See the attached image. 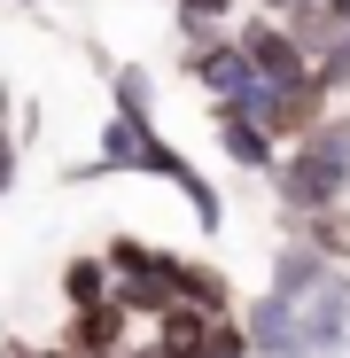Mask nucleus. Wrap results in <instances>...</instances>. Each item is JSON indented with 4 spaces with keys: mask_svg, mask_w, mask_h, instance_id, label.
Here are the masks:
<instances>
[{
    "mask_svg": "<svg viewBox=\"0 0 350 358\" xmlns=\"http://www.w3.org/2000/svg\"><path fill=\"white\" fill-rule=\"evenodd\" d=\"M249 0H171V24H180V39H218L242 24Z\"/></svg>",
    "mask_w": 350,
    "mask_h": 358,
    "instance_id": "obj_10",
    "label": "nucleus"
},
{
    "mask_svg": "<svg viewBox=\"0 0 350 358\" xmlns=\"http://www.w3.org/2000/svg\"><path fill=\"white\" fill-rule=\"evenodd\" d=\"M242 335H249V358H312L304 350V320L280 288H257L249 312H242Z\"/></svg>",
    "mask_w": 350,
    "mask_h": 358,
    "instance_id": "obj_6",
    "label": "nucleus"
},
{
    "mask_svg": "<svg viewBox=\"0 0 350 358\" xmlns=\"http://www.w3.org/2000/svg\"><path fill=\"white\" fill-rule=\"evenodd\" d=\"M249 8H257V16H288V8H296V0H249Z\"/></svg>",
    "mask_w": 350,
    "mask_h": 358,
    "instance_id": "obj_13",
    "label": "nucleus"
},
{
    "mask_svg": "<svg viewBox=\"0 0 350 358\" xmlns=\"http://www.w3.org/2000/svg\"><path fill=\"white\" fill-rule=\"evenodd\" d=\"M0 343H8V327H0Z\"/></svg>",
    "mask_w": 350,
    "mask_h": 358,
    "instance_id": "obj_15",
    "label": "nucleus"
},
{
    "mask_svg": "<svg viewBox=\"0 0 350 358\" xmlns=\"http://www.w3.org/2000/svg\"><path fill=\"white\" fill-rule=\"evenodd\" d=\"M180 71H187V86H195L203 101H233V94L257 78L233 31H218V39H180Z\"/></svg>",
    "mask_w": 350,
    "mask_h": 358,
    "instance_id": "obj_4",
    "label": "nucleus"
},
{
    "mask_svg": "<svg viewBox=\"0 0 350 358\" xmlns=\"http://www.w3.org/2000/svg\"><path fill=\"white\" fill-rule=\"evenodd\" d=\"M8 187H16V125L0 117V195H8Z\"/></svg>",
    "mask_w": 350,
    "mask_h": 358,
    "instance_id": "obj_12",
    "label": "nucleus"
},
{
    "mask_svg": "<svg viewBox=\"0 0 350 358\" xmlns=\"http://www.w3.org/2000/svg\"><path fill=\"white\" fill-rule=\"evenodd\" d=\"M210 141H218V156H226L233 171H249V179H272V171H280V141L257 125V117L226 109V101H210Z\"/></svg>",
    "mask_w": 350,
    "mask_h": 358,
    "instance_id": "obj_5",
    "label": "nucleus"
},
{
    "mask_svg": "<svg viewBox=\"0 0 350 358\" xmlns=\"http://www.w3.org/2000/svg\"><path fill=\"white\" fill-rule=\"evenodd\" d=\"M86 55H94L101 78H109V117H133V125H148V117H156V71L117 63V55H101V47H86Z\"/></svg>",
    "mask_w": 350,
    "mask_h": 358,
    "instance_id": "obj_7",
    "label": "nucleus"
},
{
    "mask_svg": "<svg viewBox=\"0 0 350 358\" xmlns=\"http://www.w3.org/2000/svg\"><path fill=\"white\" fill-rule=\"evenodd\" d=\"M63 296H71V312H86V304H109V296H117V273H109V257H101V250H86V257H63Z\"/></svg>",
    "mask_w": 350,
    "mask_h": 358,
    "instance_id": "obj_8",
    "label": "nucleus"
},
{
    "mask_svg": "<svg viewBox=\"0 0 350 358\" xmlns=\"http://www.w3.org/2000/svg\"><path fill=\"white\" fill-rule=\"evenodd\" d=\"M233 39H242V55H249V71L265 78V86H312V47L288 31L280 16H257V8H242V24H233Z\"/></svg>",
    "mask_w": 350,
    "mask_h": 358,
    "instance_id": "obj_3",
    "label": "nucleus"
},
{
    "mask_svg": "<svg viewBox=\"0 0 350 358\" xmlns=\"http://www.w3.org/2000/svg\"><path fill=\"white\" fill-rule=\"evenodd\" d=\"M265 187H272L280 226L350 203V109H327L304 141H288V148H280V171L265 179Z\"/></svg>",
    "mask_w": 350,
    "mask_h": 358,
    "instance_id": "obj_2",
    "label": "nucleus"
},
{
    "mask_svg": "<svg viewBox=\"0 0 350 358\" xmlns=\"http://www.w3.org/2000/svg\"><path fill=\"white\" fill-rule=\"evenodd\" d=\"M312 94H319L327 109H335V101L350 94V31H335V39H327V47L312 55Z\"/></svg>",
    "mask_w": 350,
    "mask_h": 358,
    "instance_id": "obj_11",
    "label": "nucleus"
},
{
    "mask_svg": "<svg viewBox=\"0 0 350 358\" xmlns=\"http://www.w3.org/2000/svg\"><path fill=\"white\" fill-rule=\"evenodd\" d=\"M288 234H296V242H312L327 265H350V203H335V210H312V218H296Z\"/></svg>",
    "mask_w": 350,
    "mask_h": 358,
    "instance_id": "obj_9",
    "label": "nucleus"
},
{
    "mask_svg": "<svg viewBox=\"0 0 350 358\" xmlns=\"http://www.w3.org/2000/svg\"><path fill=\"white\" fill-rule=\"evenodd\" d=\"M265 288H280L288 304H296L312 358H342L350 350V265H327L312 242L288 234V242L272 250V265H265Z\"/></svg>",
    "mask_w": 350,
    "mask_h": 358,
    "instance_id": "obj_1",
    "label": "nucleus"
},
{
    "mask_svg": "<svg viewBox=\"0 0 350 358\" xmlns=\"http://www.w3.org/2000/svg\"><path fill=\"white\" fill-rule=\"evenodd\" d=\"M16 8H47V0H16Z\"/></svg>",
    "mask_w": 350,
    "mask_h": 358,
    "instance_id": "obj_14",
    "label": "nucleus"
}]
</instances>
